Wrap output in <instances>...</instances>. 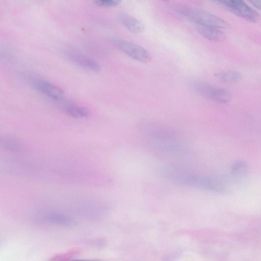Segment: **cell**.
Masks as SVG:
<instances>
[{
  "label": "cell",
  "instance_id": "cell-9",
  "mask_svg": "<svg viewBox=\"0 0 261 261\" xmlns=\"http://www.w3.org/2000/svg\"><path fill=\"white\" fill-rule=\"evenodd\" d=\"M62 99L60 100V107L67 115L76 118H84L89 115L90 112L87 108L72 101H62Z\"/></svg>",
  "mask_w": 261,
  "mask_h": 261
},
{
  "label": "cell",
  "instance_id": "cell-10",
  "mask_svg": "<svg viewBox=\"0 0 261 261\" xmlns=\"http://www.w3.org/2000/svg\"><path fill=\"white\" fill-rule=\"evenodd\" d=\"M120 21L129 31L134 34H140L145 30L143 23L133 16L123 14L120 16Z\"/></svg>",
  "mask_w": 261,
  "mask_h": 261
},
{
  "label": "cell",
  "instance_id": "cell-13",
  "mask_svg": "<svg viewBox=\"0 0 261 261\" xmlns=\"http://www.w3.org/2000/svg\"><path fill=\"white\" fill-rule=\"evenodd\" d=\"M1 144L4 148L9 151H16L20 149L18 140L11 137H3L1 139Z\"/></svg>",
  "mask_w": 261,
  "mask_h": 261
},
{
  "label": "cell",
  "instance_id": "cell-1",
  "mask_svg": "<svg viewBox=\"0 0 261 261\" xmlns=\"http://www.w3.org/2000/svg\"><path fill=\"white\" fill-rule=\"evenodd\" d=\"M166 172V176L174 182L185 186L223 194H228L231 192L226 182L217 177L207 176L174 170H167Z\"/></svg>",
  "mask_w": 261,
  "mask_h": 261
},
{
  "label": "cell",
  "instance_id": "cell-11",
  "mask_svg": "<svg viewBox=\"0 0 261 261\" xmlns=\"http://www.w3.org/2000/svg\"><path fill=\"white\" fill-rule=\"evenodd\" d=\"M43 220L50 223L64 226H69L73 224V221L67 216L56 214H46L43 216Z\"/></svg>",
  "mask_w": 261,
  "mask_h": 261
},
{
  "label": "cell",
  "instance_id": "cell-14",
  "mask_svg": "<svg viewBox=\"0 0 261 261\" xmlns=\"http://www.w3.org/2000/svg\"><path fill=\"white\" fill-rule=\"evenodd\" d=\"M219 76L220 80L225 83L235 82L240 80L241 77V74L234 70L222 72Z\"/></svg>",
  "mask_w": 261,
  "mask_h": 261
},
{
  "label": "cell",
  "instance_id": "cell-17",
  "mask_svg": "<svg viewBox=\"0 0 261 261\" xmlns=\"http://www.w3.org/2000/svg\"><path fill=\"white\" fill-rule=\"evenodd\" d=\"M161 1H168V0H161Z\"/></svg>",
  "mask_w": 261,
  "mask_h": 261
},
{
  "label": "cell",
  "instance_id": "cell-3",
  "mask_svg": "<svg viewBox=\"0 0 261 261\" xmlns=\"http://www.w3.org/2000/svg\"><path fill=\"white\" fill-rule=\"evenodd\" d=\"M191 88L199 94L220 103H226L231 98L227 90L199 81H193L189 84Z\"/></svg>",
  "mask_w": 261,
  "mask_h": 261
},
{
  "label": "cell",
  "instance_id": "cell-7",
  "mask_svg": "<svg viewBox=\"0 0 261 261\" xmlns=\"http://www.w3.org/2000/svg\"><path fill=\"white\" fill-rule=\"evenodd\" d=\"M68 56L74 63L83 68L95 72H98L101 70L100 65L96 62L84 55L70 51L68 53Z\"/></svg>",
  "mask_w": 261,
  "mask_h": 261
},
{
  "label": "cell",
  "instance_id": "cell-12",
  "mask_svg": "<svg viewBox=\"0 0 261 261\" xmlns=\"http://www.w3.org/2000/svg\"><path fill=\"white\" fill-rule=\"evenodd\" d=\"M231 172L234 177L242 178L248 174V167L245 162L237 161L233 164Z\"/></svg>",
  "mask_w": 261,
  "mask_h": 261
},
{
  "label": "cell",
  "instance_id": "cell-16",
  "mask_svg": "<svg viewBox=\"0 0 261 261\" xmlns=\"http://www.w3.org/2000/svg\"><path fill=\"white\" fill-rule=\"evenodd\" d=\"M248 1L256 9L261 11V0H248Z\"/></svg>",
  "mask_w": 261,
  "mask_h": 261
},
{
  "label": "cell",
  "instance_id": "cell-8",
  "mask_svg": "<svg viewBox=\"0 0 261 261\" xmlns=\"http://www.w3.org/2000/svg\"><path fill=\"white\" fill-rule=\"evenodd\" d=\"M195 28L200 35L211 41H222L226 38L224 33L219 28L198 24H195Z\"/></svg>",
  "mask_w": 261,
  "mask_h": 261
},
{
  "label": "cell",
  "instance_id": "cell-4",
  "mask_svg": "<svg viewBox=\"0 0 261 261\" xmlns=\"http://www.w3.org/2000/svg\"><path fill=\"white\" fill-rule=\"evenodd\" d=\"M238 16L251 22H256L259 18L256 11L250 7L243 0H214Z\"/></svg>",
  "mask_w": 261,
  "mask_h": 261
},
{
  "label": "cell",
  "instance_id": "cell-15",
  "mask_svg": "<svg viewBox=\"0 0 261 261\" xmlns=\"http://www.w3.org/2000/svg\"><path fill=\"white\" fill-rule=\"evenodd\" d=\"M93 2L98 6L102 7H112L118 5L121 0H93Z\"/></svg>",
  "mask_w": 261,
  "mask_h": 261
},
{
  "label": "cell",
  "instance_id": "cell-2",
  "mask_svg": "<svg viewBox=\"0 0 261 261\" xmlns=\"http://www.w3.org/2000/svg\"><path fill=\"white\" fill-rule=\"evenodd\" d=\"M179 12L195 24L209 25L221 29L229 27V24L224 20L202 9L183 7L179 10Z\"/></svg>",
  "mask_w": 261,
  "mask_h": 261
},
{
  "label": "cell",
  "instance_id": "cell-5",
  "mask_svg": "<svg viewBox=\"0 0 261 261\" xmlns=\"http://www.w3.org/2000/svg\"><path fill=\"white\" fill-rule=\"evenodd\" d=\"M114 41L117 46L130 58L143 63L151 61V55L142 46L121 39H117Z\"/></svg>",
  "mask_w": 261,
  "mask_h": 261
},
{
  "label": "cell",
  "instance_id": "cell-6",
  "mask_svg": "<svg viewBox=\"0 0 261 261\" xmlns=\"http://www.w3.org/2000/svg\"><path fill=\"white\" fill-rule=\"evenodd\" d=\"M30 83L35 90L53 100L60 101L63 98L62 89L48 81L35 78L31 79Z\"/></svg>",
  "mask_w": 261,
  "mask_h": 261
}]
</instances>
